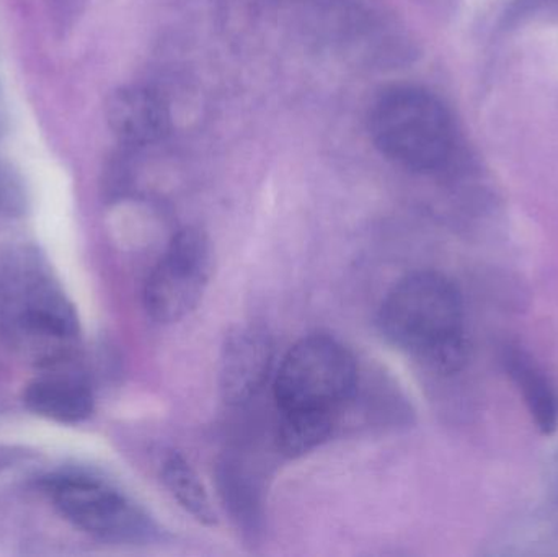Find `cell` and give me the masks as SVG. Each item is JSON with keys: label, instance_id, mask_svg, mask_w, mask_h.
<instances>
[{"label": "cell", "instance_id": "1", "mask_svg": "<svg viewBox=\"0 0 558 557\" xmlns=\"http://www.w3.org/2000/svg\"><path fill=\"white\" fill-rule=\"evenodd\" d=\"M0 334L41 370L75 362L77 311L36 249H19L0 265Z\"/></svg>", "mask_w": 558, "mask_h": 557}, {"label": "cell", "instance_id": "2", "mask_svg": "<svg viewBox=\"0 0 558 557\" xmlns=\"http://www.w3.org/2000/svg\"><path fill=\"white\" fill-rule=\"evenodd\" d=\"M387 342L442 373L458 372L468 356L465 311L454 281L438 271L407 275L380 306Z\"/></svg>", "mask_w": 558, "mask_h": 557}, {"label": "cell", "instance_id": "3", "mask_svg": "<svg viewBox=\"0 0 558 557\" xmlns=\"http://www.w3.org/2000/svg\"><path fill=\"white\" fill-rule=\"evenodd\" d=\"M371 140L383 156L413 172L445 169L456 150V128L446 105L412 85L384 90L371 105Z\"/></svg>", "mask_w": 558, "mask_h": 557}, {"label": "cell", "instance_id": "4", "mask_svg": "<svg viewBox=\"0 0 558 557\" xmlns=\"http://www.w3.org/2000/svg\"><path fill=\"white\" fill-rule=\"evenodd\" d=\"M357 363L333 337H304L282 356L275 376V399L281 412L338 414L354 395Z\"/></svg>", "mask_w": 558, "mask_h": 557}, {"label": "cell", "instance_id": "5", "mask_svg": "<svg viewBox=\"0 0 558 557\" xmlns=\"http://www.w3.org/2000/svg\"><path fill=\"white\" fill-rule=\"evenodd\" d=\"M39 487L62 519L101 542L137 545L157 536L146 510L100 477L56 473L43 477Z\"/></svg>", "mask_w": 558, "mask_h": 557}, {"label": "cell", "instance_id": "6", "mask_svg": "<svg viewBox=\"0 0 558 557\" xmlns=\"http://www.w3.org/2000/svg\"><path fill=\"white\" fill-rule=\"evenodd\" d=\"M215 267L211 241L202 229H180L144 284V306L159 324L185 319L205 296Z\"/></svg>", "mask_w": 558, "mask_h": 557}, {"label": "cell", "instance_id": "7", "mask_svg": "<svg viewBox=\"0 0 558 557\" xmlns=\"http://www.w3.org/2000/svg\"><path fill=\"white\" fill-rule=\"evenodd\" d=\"M274 339L262 326H239L229 332L219 360V391L231 405L252 401L264 389L274 366Z\"/></svg>", "mask_w": 558, "mask_h": 557}, {"label": "cell", "instance_id": "8", "mask_svg": "<svg viewBox=\"0 0 558 557\" xmlns=\"http://www.w3.org/2000/svg\"><path fill=\"white\" fill-rule=\"evenodd\" d=\"M23 404L28 411L58 424H81L95 409L90 379L77 365L52 366L28 383L23 391Z\"/></svg>", "mask_w": 558, "mask_h": 557}, {"label": "cell", "instance_id": "9", "mask_svg": "<svg viewBox=\"0 0 558 557\" xmlns=\"http://www.w3.org/2000/svg\"><path fill=\"white\" fill-rule=\"evenodd\" d=\"M108 126L131 146H147L163 140L172 130V111L166 98L150 87L128 85L107 101Z\"/></svg>", "mask_w": 558, "mask_h": 557}, {"label": "cell", "instance_id": "10", "mask_svg": "<svg viewBox=\"0 0 558 557\" xmlns=\"http://www.w3.org/2000/svg\"><path fill=\"white\" fill-rule=\"evenodd\" d=\"M501 363L511 382L523 396L524 404L541 434L553 435L558 428V395L543 366L527 350L507 346Z\"/></svg>", "mask_w": 558, "mask_h": 557}, {"label": "cell", "instance_id": "11", "mask_svg": "<svg viewBox=\"0 0 558 557\" xmlns=\"http://www.w3.org/2000/svg\"><path fill=\"white\" fill-rule=\"evenodd\" d=\"M160 476H162L163 486L172 494L173 499L196 522L205 526L218 525V516L213 507L211 497H209L203 481L199 480L195 468L183 455L175 453V451L170 453L163 460Z\"/></svg>", "mask_w": 558, "mask_h": 557}, {"label": "cell", "instance_id": "12", "mask_svg": "<svg viewBox=\"0 0 558 557\" xmlns=\"http://www.w3.org/2000/svg\"><path fill=\"white\" fill-rule=\"evenodd\" d=\"M337 414L281 412L278 447L288 458L304 457L330 438Z\"/></svg>", "mask_w": 558, "mask_h": 557}, {"label": "cell", "instance_id": "13", "mask_svg": "<svg viewBox=\"0 0 558 557\" xmlns=\"http://www.w3.org/2000/svg\"><path fill=\"white\" fill-rule=\"evenodd\" d=\"M218 483L222 500L231 510L235 522L242 529L254 532L258 520L257 502L254 489L248 486L245 477L231 463H225L219 467Z\"/></svg>", "mask_w": 558, "mask_h": 557}, {"label": "cell", "instance_id": "14", "mask_svg": "<svg viewBox=\"0 0 558 557\" xmlns=\"http://www.w3.org/2000/svg\"><path fill=\"white\" fill-rule=\"evenodd\" d=\"M26 209V190L22 177L0 162V218H16Z\"/></svg>", "mask_w": 558, "mask_h": 557}, {"label": "cell", "instance_id": "15", "mask_svg": "<svg viewBox=\"0 0 558 557\" xmlns=\"http://www.w3.org/2000/svg\"><path fill=\"white\" fill-rule=\"evenodd\" d=\"M9 105H7L5 94L0 87V140L5 136L7 130H9Z\"/></svg>", "mask_w": 558, "mask_h": 557}, {"label": "cell", "instance_id": "16", "mask_svg": "<svg viewBox=\"0 0 558 557\" xmlns=\"http://www.w3.org/2000/svg\"><path fill=\"white\" fill-rule=\"evenodd\" d=\"M550 487H553L554 496L557 497L558 500V451L556 457H554L553 464H550Z\"/></svg>", "mask_w": 558, "mask_h": 557}]
</instances>
